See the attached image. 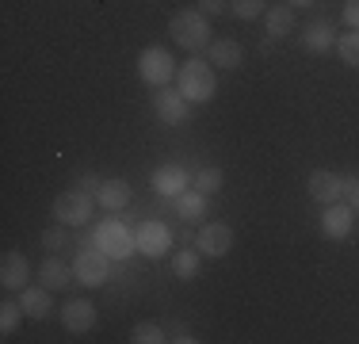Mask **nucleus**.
Masks as SVG:
<instances>
[{
	"instance_id": "obj_1",
	"label": "nucleus",
	"mask_w": 359,
	"mask_h": 344,
	"mask_svg": "<svg viewBox=\"0 0 359 344\" xmlns=\"http://www.w3.org/2000/svg\"><path fill=\"white\" fill-rule=\"evenodd\" d=\"M176 88L180 96H184L187 103H210L218 92V77H215V65H210V58H191V62L180 65L176 73Z\"/></svg>"
},
{
	"instance_id": "obj_2",
	"label": "nucleus",
	"mask_w": 359,
	"mask_h": 344,
	"mask_svg": "<svg viewBox=\"0 0 359 344\" xmlns=\"http://www.w3.org/2000/svg\"><path fill=\"white\" fill-rule=\"evenodd\" d=\"M168 34L176 39L180 50H187V54H199L203 46H210V15L199 12V8H180L172 12V20H168Z\"/></svg>"
},
{
	"instance_id": "obj_3",
	"label": "nucleus",
	"mask_w": 359,
	"mask_h": 344,
	"mask_svg": "<svg viewBox=\"0 0 359 344\" xmlns=\"http://www.w3.org/2000/svg\"><path fill=\"white\" fill-rule=\"evenodd\" d=\"M92 245L104 249L111 260H126V256L138 253V237H134V230L126 226V222H118V218L96 222V230H92Z\"/></svg>"
},
{
	"instance_id": "obj_4",
	"label": "nucleus",
	"mask_w": 359,
	"mask_h": 344,
	"mask_svg": "<svg viewBox=\"0 0 359 344\" xmlns=\"http://www.w3.org/2000/svg\"><path fill=\"white\" fill-rule=\"evenodd\" d=\"M138 77H142V84H149V88H165V84L176 77V58H172V50H165V46H145L142 54H138Z\"/></svg>"
},
{
	"instance_id": "obj_5",
	"label": "nucleus",
	"mask_w": 359,
	"mask_h": 344,
	"mask_svg": "<svg viewBox=\"0 0 359 344\" xmlns=\"http://www.w3.org/2000/svg\"><path fill=\"white\" fill-rule=\"evenodd\" d=\"M92 211H96V195L84 192V187H69L54 199V218L62 226H84L92 218Z\"/></svg>"
},
{
	"instance_id": "obj_6",
	"label": "nucleus",
	"mask_w": 359,
	"mask_h": 344,
	"mask_svg": "<svg viewBox=\"0 0 359 344\" xmlns=\"http://www.w3.org/2000/svg\"><path fill=\"white\" fill-rule=\"evenodd\" d=\"M73 275L76 283H84V287H104V283L111 279V256L104 253V249H81L73 260Z\"/></svg>"
},
{
	"instance_id": "obj_7",
	"label": "nucleus",
	"mask_w": 359,
	"mask_h": 344,
	"mask_svg": "<svg viewBox=\"0 0 359 344\" xmlns=\"http://www.w3.org/2000/svg\"><path fill=\"white\" fill-rule=\"evenodd\" d=\"M153 115L161 119L165 126H184L191 119V103L180 96V88H157L153 92Z\"/></svg>"
},
{
	"instance_id": "obj_8",
	"label": "nucleus",
	"mask_w": 359,
	"mask_h": 344,
	"mask_svg": "<svg viewBox=\"0 0 359 344\" xmlns=\"http://www.w3.org/2000/svg\"><path fill=\"white\" fill-rule=\"evenodd\" d=\"M195 249H199L207 260H222V256L233 249V226H229V222H207V226L195 234Z\"/></svg>"
},
{
	"instance_id": "obj_9",
	"label": "nucleus",
	"mask_w": 359,
	"mask_h": 344,
	"mask_svg": "<svg viewBox=\"0 0 359 344\" xmlns=\"http://www.w3.org/2000/svg\"><path fill=\"white\" fill-rule=\"evenodd\" d=\"M134 237H138V253L149 256V260L168 256V245H172V230H168L165 222H157V218L142 222V226L134 230Z\"/></svg>"
},
{
	"instance_id": "obj_10",
	"label": "nucleus",
	"mask_w": 359,
	"mask_h": 344,
	"mask_svg": "<svg viewBox=\"0 0 359 344\" xmlns=\"http://www.w3.org/2000/svg\"><path fill=\"white\" fill-rule=\"evenodd\" d=\"M306 192H310V199L321 203V206L340 203L344 199V176H337V172H329V168H313L310 176H306Z\"/></svg>"
},
{
	"instance_id": "obj_11",
	"label": "nucleus",
	"mask_w": 359,
	"mask_h": 344,
	"mask_svg": "<svg viewBox=\"0 0 359 344\" xmlns=\"http://www.w3.org/2000/svg\"><path fill=\"white\" fill-rule=\"evenodd\" d=\"M352 230H355V211L344 199L325 206V214H321V234L325 237H329V241H348V237H352Z\"/></svg>"
},
{
	"instance_id": "obj_12",
	"label": "nucleus",
	"mask_w": 359,
	"mask_h": 344,
	"mask_svg": "<svg viewBox=\"0 0 359 344\" xmlns=\"http://www.w3.org/2000/svg\"><path fill=\"white\" fill-rule=\"evenodd\" d=\"M149 184H153V192H157L161 199H176L180 192L191 187V176H187L180 165H161V168H153Z\"/></svg>"
},
{
	"instance_id": "obj_13",
	"label": "nucleus",
	"mask_w": 359,
	"mask_h": 344,
	"mask_svg": "<svg viewBox=\"0 0 359 344\" xmlns=\"http://www.w3.org/2000/svg\"><path fill=\"white\" fill-rule=\"evenodd\" d=\"M96 322H100V314L88 298H69L62 306V325L69 333H88V329H96Z\"/></svg>"
},
{
	"instance_id": "obj_14",
	"label": "nucleus",
	"mask_w": 359,
	"mask_h": 344,
	"mask_svg": "<svg viewBox=\"0 0 359 344\" xmlns=\"http://www.w3.org/2000/svg\"><path fill=\"white\" fill-rule=\"evenodd\" d=\"M27 279H31V264H27V256L23 253H4V260H0V287L4 291H23L27 287Z\"/></svg>"
},
{
	"instance_id": "obj_15",
	"label": "nucleus",
	"mask_w": 359,
	"mask_h": 344,
	"mask_svg": "<svg viewBox=\"0 0 359 344\" xmlns=\"http://www.w3.org/2000/svg\"><path fill=\"white\" fill-rule=\"evenodd\" d=\"M20 306H23V314L31 317V322H46L50 314H54V291L50 287H23L20 291Z\"/></svg>"
},
{
	"instance_id": "obj_16",
	"label": "nucleus",
	"mask_w": 359,
	"mask_h": 344,
	"mask_svg": "<svg viewBox=\"0 0 359 344\" xmlns=\"http://www.w3.org/2000/svg\"><path fill=\"white\" fill-rule=\"evenodd\" d=\"M302 50L306 54H329V50H337L332 23L329 20H313L310 27H302Z\"/></svg>"
},
{
	"instance_id": "obj_17",
	"label": "nucleus",
	"mask_w": 359,
	"mask_h": 344,
	"mask_svg": "<svg viewBox=\"0 0 359 344\" xmlns=\"http://www.w3.org/2000/svg\"><path fill=\"white\" fill-rule=\"evenodd\" d=\"M134 199V192H130V184L126 180H100V187H96V203L104 206V211H123V206H130Z\"/></svg>"
},
{
	"instance_id": "obj_18",
	"label": "nucleus",
	"mask_w": 359,
	"mask_h": 344,
	"mask_svg": "<svg viewBox=\"0 0 359 344\" xmlns=\"http://www.w3.org/2000/svg\"><path fill=\"white\" fill-rule=\"evenodd\" d=\"M207 199H210V195L207 192H199V187H187V192H180L176 195V214H180V222H203V218H207Z\"/></svg>"
},
{
	"instance_id": "obj_19",
	"label": "nucleus",
	"mask_w": 359,
	"mask_h": 344,
	"mask_svg": "<svg viewBox=\"0 0 359 344\" xmlns=\"http://www.w3.org/2000/svg\"><path fill=\"white\" fill-rule=\"evenodd\" d=\"M207 58H210V65H218V69H237L245 62V50L237 39H215L207 46Z\"/></svg>"
},
{
	"instance_id": "obj_20",
	"label": "nucleus",
	"mask_w": 359,
	"mask_h": 344,
	"mask_svg": "<svg viewBox=\"0 0 359 344\" xmlns=\"http://www.w3.org/2000/svg\"><path fill=\"white\" fill-rule=\"evenodd\" d=\"M73 279H76V275H73L69 264L54 260V256H46V260H42V268H39V283H42V287H50V291H65Z\"/></svg>"
},
{
	"instance_id": "obj_21",
	"label": "nucleus",
	"mask_w": 359,
	"mask_h": 344,
	"mask_svg": "<svg viewBox=\"0 0 359 344\" xmlns=\"http://www.w3.org/2000/svg\"><path fill=\"white\" fill-rule=\"evenodd\" d=\"M264 27H268L271 39H287V34L294 31V8L290 4H271L268 12H264Z\"/></svg>"
},
{
	"instance_id": "obj_22",
	"label": "nucleus",
	"mask_w": 359,
	"mask_h": 344,
	"mask_svg": "<svg viewBox=\"0 0 359 344\" xmlns=\"http://www.w3.org/2000/svg\"><path fill=\"white\" fill-rule=\"evenodd\" d=\"M199 264H203V253L199 249H176V256H172V275L176 279H195L199 275Z\"/></svg>"
},
{
	"instance_id": "obj_23",
	"label": "nucleus",
	"mask_w": 359,
	"mask_h": 344,
	"mask_svg": "<svg viewBox=\"0 0 359 344\" xmlns=\"http://www.w3.org/2000/svg\"><path fill=\"white\" fill-rule=\"evenodd\" d=\"M191 184L199 187V192H207V195H218L222 184H226V172H222L218 165H207V168H199L191 176Z\"/></svg>"
},
{
	"instance_id": "obj_24",
	"label": "nucleus",
	"mask_w": 359,
	"mask_h": 344,
	"mask_svg": "<svg viewBox=\"0 0 359 344\" xmlns=\"http://www.w3.org/2000/svg\"><path fill=\"white\" fill-rule=\"evenodd\" d=\"M337 58L348 69H359V31H344L337 39Z\"/></svg>"
},
{
	"instance_id": "obj_25",
	"label": "nucleus",
	"mask_w": 359,
	"mask_h": 344,
	"mask_svg": "<svg viewBox=\"0 0 359 344\" xmlns=\"http://www.w3.org/2000/svg\"><path fill=\"white\" fill-rule=\"evenodd\" d=\"M229 12H233L237 20L252 23V20H264V12H268V0H229Z\"/></svg>"
},
{
	"instance_id": "obj_26",
	"label": "nucleus",
	"mask_w": 359,
	"mask_h": 344,
	"mask_svg": "<svg viewBox=\"0 0 359 344\" xmlns=\"http://www.w3.org/2000/svg\"><path fill=\"white\" fill-rule=\"evenodd\" d=\"M23 317H27V314H23V306L20 303H8V298H4V303H0V333H4V337H12V333L20 329Z\"/></svg>"
},
{
	"instance_id": "obj_27",
	"label": "nucleus",
	"mask_w": 359,
	"mask_h": 344,
	"mask_svg": "<svg viewBox=\"0 0 359 344\" xmlns=\"http://www.w3.org/2000/svg\"><path fill=\"white\" fill-rule=\"evenodd\" d=\"M130 340H134V344H161V340H168V333L161 329L157 322H138V325L130 329Z\"/></svg>"
},
{
	"instance_id": "obj_28",
	"label": "nucleus",
	"mask_w": 359,
	"mask_h": 344,
	"mask_svg": "<svg viewBox=\"0 0 359 344\" xmlns=\"http://www.w3.org/2000/svg\"><path fill=\"white\" fill-rule=\"evenodd\" d=\"M344 203L359 214V176H344Z\"/></svg>"
},
{
	"instance_id": "obj_29",
	"label": "nucleus",
	"mask_w": 359,
	"mask_h": 344,
	"mask_svg": "<svg viewBox=\"0 0 359 344\" xmlns=\"http://www.w3.org/2000/svg\"><path fill=\"white\" fill-rule=\"evenodd\" d=\"M65 230H46V234H42V249H50V253H57V249L65 245Z\"/></svg>"
},
{
	"instance_id": "obj_30",
	"label": "nucleus",
	"mask_w": 359,
	"mask_h": 344,
	"mask_svg": "<svg viewBox=\"0 0 359 344\" xmlns=\"http://www.w3.org/2000/svg\"><path fill=\"white\" fill-rule=\"evenodd\" d=\"M195 8L207 15H222V12H229V0H195Z\"/></svg>"
},
{
	"instance_id": "obj_31",
	"label": "nucleus",
	"mask_w": 359,
	"mask_h": 344,
	"mask_svg": "<svg viewBox=\"0 0 359 344\" xmlns=\"http://www.w3.org/2000/svg\"><path fill=\"white\" fill-rule=\"evenodd\" d=\"M344 23H348V31H359V0H344Z\"/></svg>"
},
{
	"instance_id": "obj_32",
	"label": "nucleus",
	"mask_w": 359,
	"mask_h": 344,
	"mask_svg": "<svg viewBox=\"0 0 359 344\" xmlns=\"http://www.w3.org/2000/svg\"><path fill=\"white\" fill-rule=\"evenodd\" d=\"M168 340H176V344H195V333L187 329V325H172V329H168Z\"/></svg>"
},
{
	"instance_id": "obj_33",
	"label": "nucleus",
	"mask_w": 359,
	"mask_h": 344,
	"mask_svg": "<svg viewBox=\"0 0 359 344\" xmlns=\"http://www.w3.org/2000/svg\"><path fill=\"white\" fill-rule=\"evenodd\" d=\"M283 4H290V8H310L313 0H283Z\"/></svg>"
}]
</instances>
